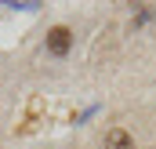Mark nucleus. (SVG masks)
Wrapping results in <instances>:
<instances>
[{"label": "nucleus", "mask_w": 156, "mask_h": 149, "mask_svg": "<svg viewBox=\"0 0 156 149\" xmlns=\"http://www.w3.org/2000/svg\"><path fill=\"white\" fill-rule=\"evenodd\" d=\"M69 47H73V33H69L66 26H55V29L47 33V51H51V55L62 58V55H69Z\"/></svg>", "instance_id": "nucleus-1"}, {"label": "nucleus", "mask_w": 156, "mask_h": 149, "mask_svg": "<svg viewBox=\"0 0 156 149\" xmlns=\"http://www.w3.org/2000/svg\"><path fill=\"white\" fill-rule=\"evenodd\" d=\"M105 149H134V138L123 127H109L105 131Z\"/></svg>", "instance_id": "nucleus-2"}]
</instances>
